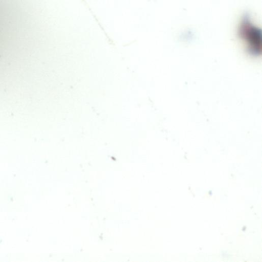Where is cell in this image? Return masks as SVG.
<instances>
[{
	"mask_svg": "<svg viewBox=\"0 0 262 262\" xmlns=\"http://www.w3.org/2000/svg\"><path fill=\"white\" fill-rule=\"evenodd\" d=\"M239 33L241 37L247 40L249 46L257 50L260 46V31L251 24L248 17H246L243 20Z\"/></svg>",
	"mask_w": 262,
	"mask_h": 262,
	"instance_id": "6da1fadb",
	"label": "cell"
}]
</instances>
